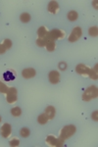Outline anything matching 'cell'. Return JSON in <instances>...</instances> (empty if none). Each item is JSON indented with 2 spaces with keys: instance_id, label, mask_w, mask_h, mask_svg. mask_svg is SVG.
Segmentation results:
<instances>
[{
  "instance_id": "obj_1",
  "label": "cell",
  "mask_w": 98,
  "mask_h": 147,
  "mask_svg": "<svg viewBox=\"0 0 98 147\" xmlns=\"http://www.w3.org/2000/svg\"><path fill=\"white\" fill-rule=\"evenodd\" d=\"M76 129L74 125H65V127L60 130V132H59V137L65 141L66 139L70 138L71 136H73L74 134H76Z\"/></svg>"
},
{
  "instance_id": "obj_2",
  "label": "cell",
  "mask_w": 98,
  "mask_h": 147,
  "mask_svg": "<svg viewBox=\"0 0 98 147\" xmlns=\"http://www.w3.org/2000/svg\"><path fill=\"white\" fill-rule=\"evenodd\" d=\"M98 96V89L95 85H90L85 89V91L82 94V100L83 101H90L92 99L97 98Z\"/></svg>"
},
{
  "instance_id": "obj_3",
  "label": "cell",
  "mask_w": 98,
  "mask_h": 147,
  "mask_svg": "<svg viewBox=\"0 0 98 147\" xmlns=\"http://www.w3.org/2000/svg\"><path fill=\"white\" fill-rule=\"evenodd\" d=\"M65 37V32L62 30H52L47 32L45 38L46 40H52V41H56L57 39H62Z\"/></svg>"
},
{
  "instance_id": "obj_4",
  "label": "cell",
  "mask_w": 98,
  "mask_h": 147,
  "mask_svg": "<svg viewBox=\"0 0 98 147\" xmlns=\"http://www.w3.org/2000/svg\"><path fill=\"white\" fill-rule=\"evenodd\" d=\"M18 99V91L16 87H9L8 92L6 93V101L9 104H14Z\"/></svg>"
},
{
  "instance_id": "obj_5",
  "label": "cell",
  "mask_w": 98,
  "mask_h": 147,
  "mask_svg": "<svg viewBox=\"0 0 98 147\" xmlns=\"http://www.w3.org/2000/svg\"><path fill=\"white\" fill-rule=\"evenodd\" d=\"M82 34V28H80V27H75V28H73V30H72L71 34L69 35V37H68L69 41H70V42H76V41H78V40L80 38Z\"/></svg>"
},
{
  "instance_id": "obj_6",
  "label": "cell",
  "mask_w": 98,
  "mask_h": 147,
  "mask_svg": "<svg viewBox=\"0 0 98 147\" xmlns=\"http://www.w3.org/2000/svg\"><path fill=\"white\" fill-rule=\"evenodd\" d=\"M46 143L48 144L49 146H53V147H59V146H62L64 144V140L61 139L60 137L59 138H56L54 137L53 136H48L45 139Z\"/></svg>"
},
{
  "instance_id": "obj_7",
  "label": "cell",
  "mask_w": 98,
  "mask_h": 147,
  "mask_svg": "<svg viewBox=\"0 0 98 147\" xmlns=\"http://www.w3.org/2000/svg\"><path fill=\"white\" fill-rule=\"evenodd\" d=\"M90 68L87 67V66L83 65V64H78L76 67V72L80 76H83V77H88V74H89Z\"/></svg>"
},
{
  "instance_id": "obj_8",
  "label": "cell",
  "mask_w": 98,
  "mask_h": 147,
  "mask_svg": "<svg viewBox=\"0 0 98 147\" xmlns=\"http://www.w3.org/2000/svg\"><path fill=\"white\" fill-rule=\"evenodd\" d=\"M48 79L49 82H51L52 84H56L60 82V74L57 71H51L48 75Z\"/></svg>"
},
{
  "instance_id": "obj_9",
  "label": "cell",
  "mask_w": 98,
  "mask_h": 147,
  "mask_svg": "<svg viewBox=\"0 0 98 147\" xmlns=\"http://www.w3.org/2000/svg\"><path fill=\"white\" fill-rule=\"evenodd\" d=\"M11 132H12L11 125L9 124H4L1 127V129H0V134H1V136H3L4 138H8V137L11 136Z\"/></svg>"
},
{
  "instance_id": "obj_10",
  "label": "cell",
  "mask_w": 98,
  "mask_h": 147,
  "mask_svg": "<svg viewBox=\"0 0 98 147\" xmlns=\"http://www.w3.org/2000/svg\"><path fill=\"white\" fill-rule=\"evenodd\" d=\"M47 10L50 14H57L59 11V4L56 1H50L48 6H47Z\"/></svg>"
},
{
  "instance_id": "obj_11",
  "label": "cell",
  "mask_w": 98,
  "mask_h": 147,
  "mask_svg": "<svg viewBox=\"0 0 98 147\" xmlns=\"http://www.w3.org/2000/svg\"><path fill=\"white\" fill-rule=\"evenodd\" d=\"M36 75V72H35L34 69L32 68H28V69H25V70L22 72V76L23 78H25V79H32V78H33L34 76Z\"/></svg>"
},
{
  "instance_id": "obj_12",
  "label": "cell",
  "mask_w": 98,
  "mask_h": 147,
  "mask_svg": "<svg viewBox=\"0 0 98 147\" xmlns=\"http://www.w3.org/2000/svg\"><path fill=\"white\" fill-rule=\"evenodd\" d=\"M45 115L47 116L49 120H52L55 117V114H56V110L53 106H47L46 109H45Z\"/></svg>"
},
{
  "instance_id": "obj_13",
  "label": "cell",
  "mask_w": 98,
  "mask_h": 147,
  "mask_svg": "<svg viewBox=\"0 0 98 147\" xmlns=\"http://www.w3.org/2000/svg\"><path fill=\"white\" fill-rule=\"evenodd\" d=\"M3 78L6 82H11V80H14L16 78V75L13 71H7L6 73L3 74Z\"/></svg>"
},
{
  "instance_id": "obj_14",
  "label": "cell",
  "mask_w": 98,
  "mask_h": 147,
  "mask_svg": "<svg viewBox=\"0 0 98 147\" xmlns=\"http://www.w3.org/2000/svg\"><path fill=\"white\" fill-rule=\"evenodd\" d=\"M98 65H95L94 66V68H92V69H90V71H89V74H88V77L90 78V79H92V80H96L98 79V74H97V67Z\"/></svg>"
},
{
  "instance_id": "obj_15",
  "label": "cell",
  "mask_w": 98,
  "mask_h": 147,
  "mask_svg": "<svg viewBox=\"0 0 98 147\" xmlns=\"http://www.w3.org/2000/svg\"><path fill=\"white\" fill-rule=\"evenodd\" d=\"M45 48H46V50L49 51V52L54 51L55 48H56V42L52 41V40H47L46 45H45Z\"/></svg>"
},
{
  "instance_id": "obj_16",
  "label": "cell",
  "mask_w": 98,
  "mask_h": 147,
  "mask_svg": "<svg viewBox=\"0 0 98 147\" xmlns=\"http://www.w3.org/2000/svg\"><path fill=\"white\" fill-rule=\"evenodd\" d=\"M47 30H46V28L45 27H40L37 30V35H38V37L39 38H44L45 36H46V34H47Z\"/></svg>"
},
{
  "instance_id": "obj_17",
  "label": "cell",
  "mask_w": 98,
  "mask_h": 147,
  "mask_svg": "<svg viewBox=\"0 0 98 147\" xmlns=\"http://www.w3.org/2000/svg\"><path fill=\"white\" fill-rule=\"evenodd\" d=\"M48 121H49V119L47 118V116L45 115V113L39 115V117L37 118V122L39 123L40 125H45L47 122H48Z\"/></svg>"
},
{
  "instance_id": "obj_18",
  "label": "cell",
  "mask_w": 98,
  "mask_h": 147,
  "mask_svg": "<svg viewBox=\"0 0 98 147\" xmlns=\"http://www.w3.org/2000/svg\"><path fill=\"white\" fill-rule=\"evenodd\" d=\"M78 17V14L76 11H70L68 13V19L69 21H71V22H74V21H76V19Z\"/></svg>"
},
{
  "instance_id": "obj_19",
  "label": "cell",
  "mask_w": 98,
  "mask_h": 147,
  "mask_svg": "<svg viewBox=\"0 0 98 147\" xmlns=\"http://www.w3.org/2000/svg\"><path fill=\"white\" fill-rule=\"evenodd\" d=\"M11 114L14 117H20L21 114H22V110L20 107H14L11 109Z\"/></svg>"
},
{
  "instance_id": "obj_20",
  "label": "cell",
  "mask_w": 98,
  "mask_h": 147,
  "mask_svg": "<svg viewBox=\"0 0 98 147\" xmlns=\"http://www.w3.org/2000/svg\"><path fill=\"white\" fill-rule=\"evenodd\" d=\"M88 34H89L90 36H97L98 35V28L96 27V26L89 28V30H88Z\"/></svg>"
},
{
  "instance_id": "obj_21",
  "label": "cell",
  "mask_w": 98,
  "mask_h": 147,
  "mask_svg": "<svg viewBox=\"0 0 98 147\" xmlns=\"http://www.w3.org/2000/svg\"><path fill=\"white\" fill-rule=\"evenodd\" d=\"M20 19L23 23H28L30 21V15L28 13H23L22 15H21Z\"/></svg>"
},
{
  "instance_id": "obj_22",
  "label": "cell",
  "mask_w": 98,
  "mask_h": 147,
  "mask_svg": "<svg viewBox=\"0 0 98 147\" xmlns=\"http://www.w3.org/2000/svg\"><path fill=\"white\" fill-rule=\"evenodd\" d=\"M1 44L4 46V48H5L6 50H8V49H10L11 46H12V41H11L10 39L5 38V39H3V41H2Z\"/></svg>"
},
{
  "instance_id": "obj_23",
  "label": "cell",
  "mask_w": 98,
  "mask_h": 147,
  "mask_svg": "<svg viewBox=\"0 0 98 147\" xmlns=\"http://www.w3.org/2000/svg\"><path fill=\"white\" fill-rule=\"evenodd\" d=\"M46 42H47V40L45 37L44 38H39V37H37V39H36V44L40 47H45V45H46Z\"/></svg>"
},
{
  "instance_id": "obj_24",
  "label": "cell",
  "mask_w": 98,
  "mask_h": 147,
  "mask_svg": "<svg viewBox=\"0 0 98 147\" xmlns=\"http://www.w3.org/2000/svg\"><path fill=\"white\" fill-rule=\"evenodd\" d=\"M8 89H9V87L7 86L4 82H2L1 80H0V92H1V93L6 94L7 92H8Z\"/></svg>"
},
{
  "instance_id": "obj_25",
  "label": "cell",
  "mask_w": 98,
  "mask_h": 147,
  "mask_svg": "<svg viewBox=\"0 0 98 147\" xmlns=\"http://www.w3.org/2000/svg\"><path fill=\"white\" fill-rule=\"evenodd\" d=\"M20 134H21V136H22L23 137H28V136H30V129H28V127H23V129H21Z\"/></svg>"
},
{
  "instance_id": "obj_26",
  "label": "cell",
  "mask_w": 98,
  "mask_h": 147,
  "mask_svg": "<svg viewBox=\"0 0 98 147\" xmlns=\"http://www.w3.org/2000/svg\"><path fill=\"white\" fill-rule=\"evenodd\" d=\"M19 144H20V140H19V138H17V137H14V138H12L10 140V145L15 147V146H19Z\"/></svg>"
},
{
  "instance_id": "obj_27",
  "label": "cell",
  "mask_w": 98,
  "mask_h": 147,
  "mask_svg": "<svg viewBox=\"0 0 98 147\" xmlns=\"http://www.w3.org/2000/svg\"><path fill=\"white\" fill-rule=\"evenodd\" d=\"M58 67H59V69H60L61 71H65L67 69V64L65 62H60V63H59V65H58Z\"/></svg>"
},
{
  "instance_id": "obj_28",
  "label": "cell",
  "mask_w": 98,
  "mask_h": 147,
  "mask_svg": "<svg viewBox=\"0 0 98 147\" xmlns=\"http://www.w3.org/2000/svg\"><path fill=\"white\" fill-rule=\"evenodd\" d=\"M92 120L94 121V122H97L98 121V112L97 111H94V112L92 113Z\"/></svg>"
},
{
  "instance_id": "obj_29",
  "label": "cell",
  "mask_w": 98,
  "mask_h": 147,
  "mask_svg": "<svg viewBox=\"0 0 98 147\" xmlns=\"http://www.w3.org/2000/svg\"><path fill=\"white\" fill-rule=\"evenodd\" d=\"M6 52V49L4 48V46L2 45V44H0V54H3Z\"/></svg>"
},
{
  "instance_id": "obj_30",
  "label": "cell",
  "mask_w": 98,
  "mask_h": 147,
  "mask_svg": "<svg viewBox=\"0 0 98 147\" xmlns=\"http://www.w3.org/2000/svg\"><path fill=\"white\" fill-rule=\"evenodd\" d=\"M97 3H98V1H96V0H95V1H93V2H92V4H93V7H94V8L96 9V10H97V9H98Z\"/></svg>"
},
{
  "instance_id": "obj_31",
  "label": "cell",
  "mask_w": 98,
  "mask_h": 147,
  "mask_svg": "<svg viewBox=\"0 0 98 147\" xmlns=\"http://www.w3.org/2000/svg\"><path fill=\"white\" fill-rule=\"evenodd\" d=\"M0 122H1V117H0Z\"/></svg>"
}]
</instances>
